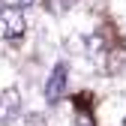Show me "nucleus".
<instances>
[{"label": "nucleus", "instance_id": "7ed1b4c3", "mask_svg": "<svg viewBox=\"0 0 126 126\" xmlns=\"http://www.w3.org/2000/svg\"><path fill=\"white\" fill-rule=\"evenodd\" d=\"M18 114H21V90L18 87L0 90V126H9Z\"/></svg>", "mask_w": 126, "mask_h": 126}, {"label": "nucleus", "instance_id": "f257e3e1", "mask_svg": "<svg viewBox=\"0 0 126 126\" xmlns=\"http://www.w3.org/2000/svg\"><path fill=\"white\" fill-rule=\"evenodd\" d=\"M66 87H69V63L66 60H57L54 63V69L48 72V78H45V102L48 105H57L63 96H66Z\"/></svg>", "mask_w": 126, "mask_h": 126}, {"label": "nucleus", "instance_id": "423d86ee", "mask_svg": "<svg viewBox=\"0 0 126 126\" xmlns=\"http://www.w3.org/2000/svg\"><path fill=\"white\" fill-rule=\"evenodd\" d=\"M0 3H3V6H9V9H27V6H33L36 3V0H0Z\"/></svg>", "mask_w": 126, "mask_h": 126}, {"label": "nucleus", "instance_id": "39448f33", "mask_svg": "<svg viewBox=\"0 0 126 126\" xmlns=\"http://www.w3.org/2000/svg\"><path fill=\"white\" fill-rule=\"evenodd\" d=\"M69 3H72V0H48V12L51 15H63L69 9Z\"/></svg>", "mask_w": 126, "mask_h": 126}, {"label": "nucleus", "instance_id": "0eeeda50", "mask_svg": "<svg viewBox=\"0 0 126 126\" xmlns=\"http://www.w3.org/2000/svg\"><path fill=\"white\" fill-rule=\"evenodd\" d=\"M75 126H93V120H90L87 114H78V117H75Z\"/></svg>", "mask_w": 126, "mask_h": 126}, {"label": "nucleus", "instance_id": "20e7f679", "mask_svg": "<svg viewBox=\"0 0 126 126\" xmlns=\"http://www.w3.org/2000/svg\"><path fill=\"white\" fill-rule=\"evenodd\" d=\"M105 57H108V66H105L108 72H120V69H123V63H126L123 51H108Z\"/></svg>", "mask_w": 126, "mask_h": 126}, {"label": "nucleus", "instance_id": "f03ea898", "mask_svg": "<svg viewBox=\"0 0 126 126\" xmlns=\"http://www.w3.org/2000/svg\"><path fill=\"white\" fill-rule=\"evenodd\" d=\"M27 30V18L21 9H9L0 6V36L3 39H21Z\"/></svg>", "mask_w": 126, "mask_h": 126}]
</instances>
